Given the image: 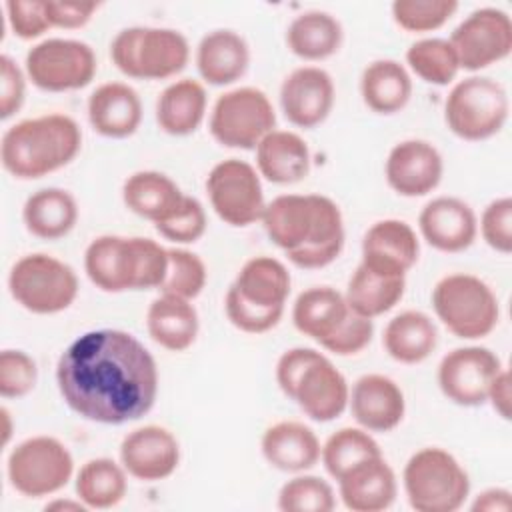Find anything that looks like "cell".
I'll return each mask as SVG.
<instances>
[{
	"label": "cell",
	"mask_w": 512,
	"mask_h": 512,
	"mask_svg": "<svg viewBox=\"0 0 512 512\" xmlns=\"http://www.w3.org/2000/svg\"><path fill=\"white\" fill-rule=\"evenodd\" d=\"M56 384L64 404L98 424L146 416L158 396V366L150 350L118 328L78 336L58 358Z\"/></svg>",
	"instance_id": "obj_1"
},
{
	"label": "cell",
	"mask_w": 512,
	"mask_h": 512,
	"mask_svg": "<svg viewBox=\"0 0 512 512\" xmlns=\"http://www.w3.org/2000/svg\"><path fill=\"white\" fill-rule=\"evenodd\" d=\"M266 236L304 270L332 264L344 248L340 206L324 194H280L260 218Z\"/></svg>",
	"instance_id": "obj_2"
},
{
	"label": "cell",
	"mask_w": 512,
	"mask_h": 512,
	"mask_svg": "<svg viewBox=\"0 0 512 512\" xmlns=\"http://www.w3.org/2000/svg\"><path fill=\"white\" fill-rule=\"evenodd\" d=\"M82 148L78 122L60 112L24 118L0 140V162L18 180H36L68 166Z\"/></svg>",
	"instance_id": "obj_3"
},
{
	"label": "cell",
	"mask_w": 512,
	"mask_h": 512,
	"mask_svg": "<svg viewBox=\"0 0 512 512\" xmlns=\"http://www.w3.org/2000/svg\"><path fill=\"white\" fill-rule=\"evenodd\" d=\"M114 66L128 78L166 80L190 60V44L180 30L160 26L122 28L110 42Z\"/></svg>",
	"instance_id": "obj_4"
},
{
	"label": "cell",
	"mask_w": 512,
	"mask_h": 512,
	"mask_svg": "<svg viewBox=\"0 0 512 512\" xmlns=\"http://www.w3.org/2000/svg\"><path fill=\"white\" fill-rule=\"evenodd\" d=\"M402 486L416 512H454L470 496L468 472L454 454L438 446L420 448L408 458Z\"/></svg>",
	"instance_id": "obj_5"
},
{
	"label": "cell",
	"mask_w": 512,
	"mask_h": 512,
	"mask_svg": "<svg viewBox=\"0 0 512 512\" xmlns=\"http://www.w3.org/2000/svg\"><path fill=\"white\" fill-rule=\"evenodd\" d=\"M432 308L448 332L462 340L486 338L500 320L498 296L468 272L446 274L432 288Z\"/></svg>",
	"instance_id": "obj_6"
},
{
	"label": "cell",
	"mask_w": 512,
	"mask_h": 512,
	"mask_svg": "<svg viewBox=\"0 0 512 512\" xmlns=\"http://www.w3.org/2000/svg\"><path fill=\"white\" fill-rule=\"evenodd\" d=\"M510 114L506 88L490 76H468L458 80L444 100V122L448 130L468 142L496 136Z\"/></svg>",
	"instance_id": "obj_7"
},
{
	"label": "cell",
	"mask_w": 512,
	"mask_h": 512,
	"mask_svg": "<svg viewBox=\"0 0 512 512\" xmlns=\"http://www.w3.org/2000/svg\"><path fill=\"white\" fill-rule=\"evenodd\" d=\"M8 290L16 304L32 314H58L70 308L78 296L80 282L64 260L34 252L14 262L8 274Z\"/></svg>",
	"instance_id": "obj_8"
},
{
	"label": "cell",
	"mask_w": 512,
	"mask_h": 512,
	"mask_svg": "<svg viewBox=\"0 0 512 512\" xmlns=\"http://www.w3.org/2000/svg\"><path fill=\"white\" fill-rule=\"evenodd\" d=\"M74 474V458L54 436H32L12 448L6 460L10 486L26 498H46L60 492Z\"/></svg>",
	"instance_id": "obj_9"
},
{
	"label": "cell",
	"mask_w": 512,
	"mask_h": 512,
	"mask_svg": "<svg viewBox=\"0 0 512 512\" xmlns=\"http://www.w3.org/2000/svg\"><path fill=\"white\" fill-rule=\"evenodd\" d=\"M208 128L220 146L256 150L260 140L276 128V110L264 90L232 88L216 98Z\"/></svg>",
	"instance_id": "obj_10"
},
{
	"label": "cell",
	"mask_w": 512,
	"mask_h": 512,
	"mask_svg": "<svg viewBox=\"0 0 512 512\" xmlns=\"http://www.w3.org/2000/svg\"><path fill=\"white\" fill-rule=\"evenodd\" d=\"M24 72L44 92H70L94 80L98 60L92 46L82 40L46 38L28 50Z\"/></svg>",
	"instance_id": "obj_11"
},
{
	"label": "cell",
	"mask_w": 512,
	"mask_h": 512,
	"mask_svg": "<svg viewBox=\"0 0 512 512\" xmlns=\"http://www.w3.org/2000/svg\"><path fill=\"white\" fill-rule=\"evenodd\" d=\"M206 194L216 216L234 228L258 222L266 208L256 166L240 158H226L212 166L206 176Z\"/></svg>",
	"instance_id": "obj_12"
},
{
	"label": "cell",
	"mask_w": 512,
	"mask_h": 512,
	"mask_svg": "<svg viewBox=\"0 0 512 512\" xmlns=\"http://www.w3.org/2000/svg\"><path fill=\"white\" fill-rule=\"evenodd\" d=\"M460 70L478 72L506 60L512 52V20L500 8L470 12L450 34Z\"/></svg>",
	"instance_id": "obj_13"
},
{
	"label": "cell",
	"mask_w": 512,
	"mask_h": 512,
	"mask_svg": "<svg viewBox=\"0 0 512 512\" xmlns=\"http://www.w3.org/2000/svg\"><path fill=\"white\" fill-rule=\"evenodd\" d=\"M500 358L486 346H460L442 356L438 364L440 392L454 404L474 408L488 398L492 380L502 370Z\"/></svg>",
	"instance_id": "obj_14"
},
{
	"label": "cell",
	"mask_w": 512,
	"mask_h": 512,
	"mask_svg": "<svg viewBox=\"0 0 512 512\" xmlns=\"http://www.w3.org/2000/svg\"><path fill=\"white\" fill-rule=\"evenodd\" d=\"M336 86L320 66L294 68L280 84V108L296 128H316L332 112Z\"/></svg>",
	"instance_id": "obj_15"
},
{
	"label": "cell",
	"mask_w": 512,
	"mask_h": 512,
	"mask_svg": "<svg viewBox=\"0 0 512 512\" xmlns=\"http://www.w3.org/2000/svg\"><path fill=\"white\" fill-rule=\"evenodd\" d=\"M444 174V160L438 148L420 138L394 144L384 162L388 186L404 198H420L438 188Z\"/></svg>",
	"instance_id": "obj_16"
},
{
	"label": "cell",
	"mask_w": 512,
	"mask_h": 512,
	"mask_svg": "<svg viewBox=\"0 0 512 512\" xmlns=\"http://www.w3.org/2000/svg\"><path fill=\"white\" fill-rule=\"evenodd\" d=\"M120 462L128 476L142 482H160L176 472L180 442L168 428L146 424L122 438Z\"/></svg>",
	"instance_id": "obj_17"
},
{
	"label": "cell",
	"mask_w": 512,
	"mask_h": 512,
	"mask_svg": "<svg viewBox=\"0 0 512 512\" xmlns=\"http://www.w3.org/2000/svg\"><path fill=\"white\" fill-rule=\"evenodd\" d=\"M418 256V234L404 220L384 218L364 232L360 264L380 276L406 278L408 270L418 262Z\"/></svg>",
	"instance_id": "obj_18"
},
{
	"label": "cell",
	"mask_w": 512,
	"mask_h": 512,
	"mask_svg": "<svg viewBox=\"0 0 512 512\" xmlns=\"http://www.w3.org/2000/svg\"><path fill=\"white\" fill-rule=\"evenodd\" d=\"M290 400L314 422H332L348 408L350 384L346 376L320 352L298 376Z\"/></svg>",
	"instance_id": "obj_19"
},
{
	"label": "cell",
	"mask_w": 512,
	"mask_h": 512,
	"mask_svg": "<svg viewBox=\"0 0 512 512\" xmlns=\"http://www.w3.org/2000/svg\"><path fill=\"white\" fill-rule=\"evenodd\" d=\"M420 236L438 252L468 250L478 236V216L472 206L456 196H436L418 216Z\"/></svg>",
	"instance_id": "obj_20"
},
{
	"label": "cell",
	"mask_w": 512,
	"mask_h": 512,
	"mask_svg": "<svg viewBox=\"0 0 512 512\" xmlns=\"http://www.w3.org/2000/svg\"><path fill=\"white\" fill-rule=\"evenodd\" d=\"M350 412L360 428L372 432L394 430L406 414L402 388L384 374H364L350 388Z\"/></svg>",
	"instance_id": "obj_21"
},
{
	"label": "cell",
	"mask_w": 512,
	"mask_h": 512,
	"mask_svg": "<svg viewBox=\"0 0 512 512\" xmlns=\"http://www.w3.org/2000/svg\"><path fill=\"white\" fill-rule=\"evenodd\" d=\"M84 272L102 292L136 290L134 236L104 234L94 238L84 252Z\"/></svg>",
	"instance_id": "obj_22"
},
{
	"label": "cell",
	"mask_w": 512,
	"mask_h": 512,
	"mask_svg": "<svg viewBox=\"0 0 512 512\" xmlns=\"http://www.w3.org/2000/svg\"><path fill=\"white\" fill-rule=\"evenodd\" d=\"M86 114L96 134L122 140L140 128L144 108L140 94L130 84L104 82L88 96Z\"/></svg>",
	"instance_id": "obj_23"
},
{
	"label": "cell",
	"mask_w": 512,
	"mask_h": 512,
	"mask_svg": "<svg viewBox=\"0 0 512 512\" xmlns=\"http://www.w3.org/2000/svg\"><path fill=\"white\" fill-rule=\"evenodd\" d=\"M338 482V496L352 512L388 510L398 496V480L384 456H374L352 470Z\"/></svg>",
	"instance_id": "obj_24"
},
{
	"label": "cell",
	"mask_w": 512,
	"mask_h": 512,
	"mask_svg": "<svg viewBox=\"0 0 512 512\" xmlns=\"http://www.w3.org/2000/svg\"><path fill=\"white\" fill-rule=\"evenodd\" d=\"M260 450L272 468L300 474L320 462L322 444L308 424L298 420H280L264 430Z\"/></svg>",
	"instance_id": "obj_25"
},
{
	"label": "cell",
	"mask_w": 512,
	"mask_h": 512,
	"mask_svg": "<svg viewBox=\"0 0 512 512\" xmlns=\"http://www.w3.org/2000/svg\"><path fill=\"white\" fill-rule=\"evenodd\" d=\"M194 62L206 84L230 86L246 74L250 46L236 30L218 28L200 38Z\"/></svg>",
	"instance_id": "obj_26"
},
{
	"label": "cell",
	"mask_w": 512,
	"mask_h": 512,
	"mask_svg": "<svg viewBox=\"0 0 512 512\" xmlns=\"http://www.w3.org/2000/svg\"><path fill=\"white\" fill-rule=\"evenodd\" d=\"M312 156L306 140L292 130H272L256 146V170L272 184H296L310 172Z\"/></svg>",
	"instance_id": "obj_27"
},
{
	"label": "cell",
	"mask_w": 512,
	"mask_h": 512,
	"mask_svg": "<svg viewBox=\"0 0 512 512\" xmlns=\"http://www.w3.org/2000/svg\"><path fill=\"white\" fill-rule=\"evenodd\" d=\"M146 328L150 338L164 350L184 352L198 338V310L192 300L160 294L146 310Z\"/></svg>",
	"instance_id": "obj_28"
},
{
	"label": "cell",
	"mask_w": 512,
	"mask_h": 512,
	"mask_svg": "<svg viewBox=\"0 0 512 512\" xmlns=\"http://www.w3.org/2000/svg\"><path fill=\"white\" fill-rule=\"evenodd\" d=\"M80 210L76 198L56 186L40 188L30 194L22 206V222L26 230L40 240H60L68 236L76 222Z\"/></svg>",
	"instance_id": "obj_29"
},
{
	"label": "cell",
	"mask_w": 512,
	"mask_h": 512,
	"mask_svg": "<svg viewBox=\"0 0 512 512\" xmlns=\"http://www.w3.org/2000/svg\"><path fill=\"white\" fill-rule=\"evenodd\" d=\"M208 96L202 82L182 78L168 84L156 100V122L170 136H188L206 118Z\"/></svg>",
	"instance_id": "obj_30"
},
{
	"label": "cell",
	"mask_w": 512,
	"mask_h": 512,
	"mask_svg": "<svg viewBox=\"0 0 512 512\" xmlns=\"http://www.w3.org/2000/svg\"><path fill=\"white\" fill-rule=\"evenodd\" d=\"M184 196L180 186L158 170H138L122 184L126 208L154 224L166 220L182 204Z\"/></svg>",
	"instance_id": "obj_31"
},
{
	"label": "cell",
	"mask_w": 512,
	"mask_h": 512,
	"mask_svg": "<svg viewBox=\"0 0 512 512\" xmlns=\"http://www.w3.org/2000/svg\"><path fill=\"white\" fill-rule=\"evenodd\" d=\"M360 96L372 112L384 116L396 114L412 98V76L398 60H374L362 70Z\"/></svg>",
	"instance_id": "obj_32"
},
{
	"label": "cell",
	"mask_w": 512,
	"mask_h": 512,
	"mask_svg": "<svg viewBox=\"0 0 512 512\" xmlns=\"http://www.w3.org/2000/svg\"><path fill=\"white\" fill-rule=\"evenodd\" d=\"M230 286L240 298L254 306L284 308L290 296L292 278L278 258L254 256L242 264Z\"/></svg>",
	"instance_id": "obj_33"
},
{
	"label": "cell",
	"mask_w": 512,
	"mask_h": 512,
	"mask_svg": "<svg viewBox=\"0 0 512 512\" xmlns=\"http://www.w3.org/2000/svg\"><path fill=\"white\" fill-rule=\"evenodd\" d=\"M344 40V28L336 16L324 10H306L286 28L288 50L306 60L320 62L334 56Z\"/></svg>",
	"instance_id": "obj_34"
},
{
	"label": "cell",
	"mask_w": 512,
	"mask_h": 512,
	"mask_svg": "<svg viewBox=\"0 0 512 512\" xmlns=\"http://www.w3.org/2000/svg\"><path fill=\"white\" fill-rule=\"evenodd\" d=\"M382 344L388 356L400 364H420L438 346L434 320L420 310H404L388 320Z\"/></svg>",
	"instance_id": "obj_35"
},
{
	"label": "cell",
	"mask_w": 512,
	"mask_h": 512,
	"mask_svg": "<svg viewBox=\"0 0 512 512\" xmlns=\"http://www.w3.org/2000/svg\"><path fill=\"white\" fill-rule=\"evenodd\" d=\"M350 308L342 292L332 286H312L298 294L292 304L296 330L322 344L344 322Z\"/></svg>",
	"instance_id": "obj_36"
},
{
	"label": "cell",
	"mask_w": 512,
	"mask_h": 512,
	"mask_svg": "<svg viewBox=\"0 0 512 512\" xmlns=\"http://www.w3.org/2000/svg\"><path fill=\"white\" fill-rule=\"evenodd\" d=\"M76 498L88 510H106L120 504L128 490V472L122 462L100 456L84 462L76 474Z\"/></svg>",
	"instance_id": "obj_37"
},
{
	"label": "cell",
	"mask_w": 512,
	"mask_h": 512,
	"mask_svg": "<svg viewBox=\"0 0 512 512\" xmlns=\"http://www.w3.org/2000/svg\"><path fill=\"white\" fill-rule=\"evenodd\" d=\"M404 290H406V278L380 276L368 270L366 266L358 264V268L348 280L344 298L348 308L354 314L374 320L390 312L402 300Z\"/></svg>",
	"instance_id": "obj_38"
},
{
	"label": "cell",
	"mask_w": 512,
	"mask_h": 512,
	"mask_svg": "<svg viewBox=\"0 0 512 512\" xmlns=\"http://www.w3.org/2000/svg\"><path fill=\"white\" fill-rule=\"evenodd\" d=\"M374 456H382L378 442L368 430L354 426H346L330 434L320 452V460L334 480L342 478L348 470Z\"/></svg>",
	"instance_id": "obj_39"
},
{
	"label": "cell",
	"mask_w": 512,
	"mask_h": 512,
	"mask_svg": "<svg viewBox=\"0 0 512 512\" xmlns=\"http://www.w3.org/2000/svg\"><path fill=\"white\" fill-rule=\"evenodd\" d=\"M408 68L426 84L448 86L460 72L458 56L446 38H420L406 50Z\"/></svg>",
	"instance_id": "obj_40"
},
{
	"label": "cell",
	"mask_w": 512,
	"mask_h": 512,
	"mask_svg": "<svg viewBox=\"0 0 512 512\" xmlns=\"http://www.w3.org/2000/svg\"><path fill=\"white\" fill-rule=\"evenodd\" d=\"M278 508L282 512H332L336 508V494L324 478L300 472L282 484Z\"/></svg>",
	"instance_id": "obj_41"
},
{
	"label": "cell",
	"mask_w": 512,
	"mask_h": 512,
	"mask_svg": "<svg viewBox=\"0 0 512 512\" xmlns=\"http://www.w3.org/2000/svg\"><path fill=\"white\" fill-rule=\"evenodd\" d=\"M208 270L204 260L186 248H168V270L160 294L194 300L206 286Z\"/></svg>",
	"instance_id": "obj_42"
},
{
	"label": "cell",
	"mask_w": 512,
	"mask_h": 512,
	"mask_svg": "<svg viewBox=\"0 0 512 512\" xmlns=\"http://www.w3.org/2000/svg\"><path fill=\"white\" fill-rule=\"evenodd\" d=\"M392 18L406 32L422 34L442 28L458 10L456 0H394Z\"/></svg>",
	"instance_id": "obj_43"
},
{
	"label": "cell",
	"mask_w": 512,
	"mask_h": 512,
	"mask_svg": "<svg viewBox=\"0 0 512 512\" xmlns=\"http://www.w3.org/2000/svg\"><path fill=\"white\" fill-rule=\"evenodd\" d=\"M158 234L176 244H194L208 228V216L202 202L194 196H184L182 204L162 222L154 224Z\"/></svg>",
	"instance_id": "obj_44"
},
{
	"label": "cell",
	"mask_w": 512,
	"mask_h": 512,
	"mask_svg": "<svg viewBox=\"0 0 512 512\" xmlns=\"http://www.w3.org/2000/svg\"><path fill=\"white\" fill-rule=\"evenodd\" d=\"M38 382V364L24 350L4 348L0 352V394L2 398H22Z\"/></svg>",
	"instance_id": "obj_45"
},
{
	"label": "cell",
	"mask_w": 512,
	"mask_h": 512,
	"mask_svg": "<svg viewBox=\"0 0 512 512\" xmlns=\"http://www.w3.org/2000/svg\"><path fill=\"white\" fill-rule=\"evenodd\" d=\"M224 310L232 326L246 334H264L278 326L282 320L284 308H260L244 298H240L234 288L230 286L224 298Z\"/></svg>",
	"instance_id": "obj_46"
},
{
	"label": "cell",
	"mask_w": 512,
	"mask_h": 512,
	"mask_svg": "<svg viewBox=\"0 0 512 512\" xmlns=\"http://www.w3.org/2000/svg\"><path fill=\"white\" fill-rule=\"evenodd\" d=\"M478 232L482 234V240L500 254L512 252V198L500 196L492 200L480 220H478Z\"/></svg>",
	"instance_id": "obj_47"
},
{
	"label": "cell",
	"mask_w": 512,
	"mask_h": 512,
	"mask_svg": "<svg viewBox=\"0 0 512 512\" xmlns=\"http://www.w3.org/2000/svg\"><path fill=\"white\" fill-rule=\"evenodd\" d=\"M136 246V290L160 288L168 270V248L144 236H134Z\"/></svg>",
	"instance_id": "obj_48"
},
{
	"label": "cell",
	"mask_w": 512,
	"mask_h": 512,
	"mask_svg": "<svg viewBox=\"0 0 512 512\" xmlns=\"http://www.w3.org/2000/svg\"><path fill=\"white\" fill-rule=\"evenodd\" d=\"M6 22L20 40H34L46 34L52 26L46 14V0H8Z\"/></svg>",
	"instance_id": "obj_49"
},
{
	"label": "cell",
	"mask_w": 512,
	"mask_h": 512,
	"mask_svg": "<svg viewBox=\"0 0 512 512\" xmlns=\"http://www.w3.org/2000/svg\"><path fill=\"white\" fill-rule=\"evenodd\" d=\"M374 336V320L354 314L352 310L344 318V322L336 328L332 336H328L320 346L336 356H352L362 352Z\"/></svg>",
	"instance_id": "obj_50"
},
{
	"label": "cell",
	"mask_w": 512,
	"mask_h": 512,
	"mask_svg": "<svg viewBox=\"0 0 512 512\" xmlns=\"http://www.w3.org/2000/svg\"><path fill=\"white\" fill-rule=\"evenodd\" d=\"M26 72L8 54L0 56V118L8 120L20 112L26 100Z\"/></svg>",
	"instance_id": "obj_51"
},
{
	"label": "cell",
	"mask_w": 512,
	"mask_h": 512,
	"mask_svg": "<svg viewBox=\"0 0 512 512\" xmlns=\"http://www.w3.org/2000/svg\"><path fill=\"white\" fill-rule=\"evenodd\" d=\"M100 2L80 0H46V14L52 28L76 30L86 26L98 12Z\"/></svg>",
	"instance_id": "obj_52"
},
{
	"label": "cell",
	"mask_w": 512,
	"mask_h": 512,
	"mask_svg": "<svg viewBox=\"0 0 512 512\" xmlns=\"http://www.w3.org/2000/svg\"><path fill=\"white\" fill-rule=\"evenodd\" d=\"M320 354L316 348H306V346H296L286 350L278 362H276V382L278 388L284 392V396L290 394L292 386L296 384L298 376L304 372V368Z\"/></svg>",
	"instance_id": "obj_53"
},
{
	"label": "cell",
	"mask_w": 512,
	"mask_h": 512,
	"mask_svg": "<svg viewBox=\"0 0 512 512\" xmlns=\"http://www.w3.org/2000/svg\"><path fill=\"white\" fill-rule=\"evenodd\" d=\"M510 372L508 368H502L498 372V376L492 380L490 390H488V398L486 402H490V406L494 408V412L504 418L510 420V410H512V390H510Z\"/></svg>",
	"instance_id": "obj_54"
},
{
	"label": "cell",
	"mask_w": 512,
	"mask_h": 512,
	"mask_svg": "<svg viewBox=\"0 0 512 512\" xmlns=\"http://www.w3.org/2000/svg\"><path fill=\"white\" fill-rule=\"evenodd\" d=\"M470 508L474 512H508L512 508V494L506 488H486L474 498Z\"/></svg>",
	"instance_id": "obj_55"
},
{
	"label": "cell",
	"mask_w": 512,
	"mask_h": 512,
	"mask_svg": "<svg viewBox=\"0 0 512 512\" xmlns=\"http://www.w3.org/2000/svg\"><path fill=\"white\" fill-rule=\"evenodd\" d=\"M46 510H70V512H84L88 510L78 498L70 500V498H56L52 502L46 504Z\"/></svg>",
	"instance_id": "obj_56"
},
{
	"label": "cell",
	"mask_w": 512,
	"mask_h": 512,
	"mask_svg": "<svg viewBox=\"0 0 512 512\" xmlns=\"http://www.w3.org/2000/svg\"><path fill=\"white\" fill-rule=\"evenodd\" d=\"M0 416H2V444L6 446L12 436V418H10V412L6 406L0 408Z\"/></svg>",
	"instance_id": "obj_57"
}]
</instances>
